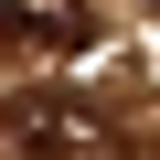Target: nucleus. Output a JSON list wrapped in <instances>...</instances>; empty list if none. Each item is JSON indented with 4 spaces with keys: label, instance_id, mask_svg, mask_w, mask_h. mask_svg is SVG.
<instances>
[{
    "label": "nucleus",
    "instance_id": "1",
    "mask_svg": "<svg viewBox=\"0 0 160 160\" xmlns=\"http://www.w3.org/2000/svg\"><path fill=\"white\" fill-rule=\"evenodd\" d=\"M0 128H11L22 160H107V118H96L86 96H43V86H22L11 107H0Z\"/></svg>",
    "mask_w": 160,
    "mask_h": 160
},
{
    "label": "nucleus",
    "instance_id": "2",
    "mask_svg": "<svg viewBox=\"0 0 160 160\" xmlns=\"http://www.w3.org/2000/svg\"><path fill=\"white\" fill-rule=\"evenodd\" d=\"M0 43L32 64H75L96 43V22H86V0H0Z\"/></svg>",
    "mask_w": 160,
    "mask_h": 160
}]
</instances>
